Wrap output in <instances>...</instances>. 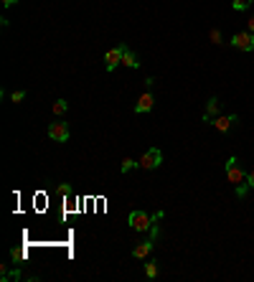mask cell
Returning a JSON list of instances; mask_svg holds the SVG:
<instances>
[{
	"label": "cell",
	"mask_w": 254,
	"mask_h": 282,
	"mask_svg": "<svg viewBox=\"0 0 254 282\" xmlns=\"http://www.w3.org/2000/svg\"><path fill=\"white\" fill-rule=\"evenodd\" d=\"M127 224H130V229H135V232H150V226L155 224V219H152V214H148V211H132L127 216Z\"/></svg>",
	"instance_id": "obj_1"
},
{
	"label": "cell",
	"mask_w": 254,
	"mask_h": 282,
	"mask_svg": "<svg viewBox=\"0 0 254 282\" xmlns=\"http://www.w3.org/2000/svg\"><path fill=\"white\" fill-rule=\"evenodd\" d=\"M160 163H163V152L158 148H148L143 152V158L137 160V165L143 171H155V168H160Z\"/></svg>",
	"instance_id": "obj_2"
},
{
	"label": "cell",
	"mask_w": 254,
	"mask_h": 282,
	"mask_svg": "<svg viewBox=\"0 0 254 282\" xmlns=\"http://www.w3.org/2000/svg\"><path fill=\"white\" fill-rule=\"evenodd\" d=\"M226 178H229V183H247V173L241 171V165H239V160L232 155L226 160Z\"/></svg>",
	"instance_id": "obj_3"
},
{
	"label": "cell",
	"mask_w": 254,
	"mask_h": 282,
	"mask_svg": "<svg viewBox=\"0 0 254 282\" xmlns=\"http://www.w3.org/2000/svg\"><path fill=\"white\" fill-rule=\"evenodd\" d=\"M232 46L239 51H254V33L252 31H239L232 38Z\"/></svg>",
	"instance_id": "obj_4"
},
{
	"label": "cell",
	"mask_w": 254,
	"mask_h": 282,
	"mask_svg": "<svg viewBox=\"0 0 254 282\" xmlns=\"http://www.w3.org/2000/svg\"><path fill=\"white\" fill-rule=\"evenodd\" d=\"M46 132H48V137L54 140V143H66L69 140V125L66 122H51Z\"/></svg>",
	"instance_id": "obj_5"
},
{
	"label": "cell",
	"mask_w": 254,
	"mask_h": 282,
	"mask_svg": "<svg viewBox=\"0 0 254 282\" xmlns=\"http://www.w3.org/2000/svg\"><path fill=\"white\" fill-rule=\"evenodd\" d=\"M122 54H125V43H120L117 48H109L105 54V69L107 71H114L117 64H122Z\"/></svg>",
	"instance_id": "obj_6"
},
{
	"label": "cell",
	"mask_w": 254,
	"mask_h": 282,
	"mask_svg": "<svg viewBox=\"0 0 254 282\" xmlns=\"http://www.w3.org/2000/svg\"><path fill=\"white\" fill-rule=\"evenodd\" d=\"M152 107H155V94H152L150 89H148V92L140 94V99L135 102V112H137V114H148Z\"/></svg>",
	"instance_id": "obj_7"
},
{
	"label": "cell",
	"mask_w": 254,
	"mask_h": 282,
	"mask_svg": "<svg viewBox=\"0 0 254 282\" xmlns=\"http://www.w3.org/2000/svg\"><path fill=\"white\" fill-rule=\"evenodd\" d=\"M221 114V102H219V97H211L209 102H206V112H203V122H213L216 117Z\"/></svg>",
	"instance_id": "obj_8"
},
{
	"label": "cell",
	"mask_w": 254,
	"mask_h": 282,
	"mask_svg": "<svg viewBox=\"0 0 254 282\" xmlns=\"http://www.w3.org/2000/svg\"><path fill=\"white\" fill-rule=\"evenodd\" d=\"M152 247H155V237H148L145 241H140V244L132 249V257H135V260H145V257H150Z\"/></svg>",
	"instance_id": "obj_9"
},
{
	"label": "cell",
	"mask_w": 254,
	"mask_h": 282,
	"mask_svg": "<svg viewBox=\"0 0 254 282\" xmlns=\"http://www.w3.org/2000/svg\"><path fill=\"white\" fill-rule=\"evenodd\" d=\"M234 122H236V114H219V117H216L211 125H213L219 132H229V127H232Z\"/></svg>",
	"instance_id": "obj_10"
},
{
	"label": "cell",
	"mask_w": 254,
	"mask_h": 282,
	"mask_svg": "<svg viewBox=\"0 0 254 282\" xmlns=\"http://www.w3.org/2000/svg\"><path fill=\"white\" fill-rule=\"evenodd\" d=\"M122 66H127V69H137L140 66L137 54H135V51H130L127 46H125V54H122Z\"/></svg>",
	"instance_id": "obj_11"
},
{
	"label": "cell",
	"mask_w": 254,
	"mask_h": 282,
	"mask_svg": "<svg viewBox=\"0 0 254 282\" xmlns=\"http://www.w3.org/2000/svg\"><path fill=\"white\" fill-rule=\"evenodd\" d=\"M8 280H21V270H8L5 264H0V282H8Z\"/></svg>",
	"instance_id": "obj_12"
},
{
	"label": "cell",
	"mask_w": 254,
	"mask_h": 282,
	"mask_svg": "<svg viewBox=\"0 0 254 282\" xmlns=\"http://www.w3.org/2000/svg\"><path fill=\"white\" fill-rule=\"evenodd\" d=\"M51 109H54V114H56V117H61V114H66V109H69V102H66V99H56V102H54V107H51Z\"/></svg>",
	"instance_id": "obj_13"
},
{
	"label": "cell",
	"mask_w": 254,
	"mask_h": 282,
	"mask_svg": "<svg viewBox=\"0 0 254 282\" xmlns=\"http://www.w3.org/2000/svg\"><path fill=\"white\" fill-rule=\"evenodd\" d=\"M158 272H160V270H158V262H155V260H148V262H145V275H148L150 280H155Z\"/></svg>",
	"instance_id": "obj_14"
},
{
	"label": "cell",
	"mask_w": 254,
	"mask_h": 282,
	"mask_svg": "<svg viewBox=\"0 0 254 282\" xmlns=\"http://www.w3.org/2000/svg\"><path fill=\"white\" fill-rule=\"evenodd\" d=\"M252 3L254 0H232V8L234 10H247V8H252Z\"/></svg>",
	"instance_id": "obj_15"
},
{
	"label": "cell",
	"mask_w": 254,
	"mask_h": 282,
	"mask_svg": "<svg viewBox=\"0 0 254 282\" xmlns=\"http://www.w3.org/2000/svg\"><path fill=\"white\" fill-rule=\"evenodd\" d=\"M135 165H137V160H135V158H125V160H122V165H120V171H122V173H127V171H132Z\"/></svg>",
	"instance_id": "obj_16"
},
{
	"label": "cell",
	"mask_w": 254,
	"mask_h": 282,
	"mask_svg": "<svg viewBox=\"0 0 254 282\" xmlns=\"http://www.w3.org/2000/svg\"><path fill=\"white\" fill-rule=\"evenodd\" d=\"M209 36H211V43H216V46H221L224 41H221V31L219 28H211L209 31Z\"/></svg>",
	"instance_id": "obj_17"
},
{
	"label": "cell",
	"mask_w": 254,
	"mask_h": 282,
	"mask_svg": "<svg viewBox=\"0 0 254 282\" xmlns=\"http://www.w3.org/2000/svg\"><path fill=\"white\" fill-rule=\"evenodd\" d=\"M23 99H25V92H23V89H16V92L10 94V102H16V105H21Z\"/></svg>",
	"instance_id": "obj_18"
},
{
	"label": "cell",
	"mask_w": 254,
	"mask_h": 282,
	"mask_svg": "<svg viewBox=\"0 0 254 282\" xmlns=\"http://www.w3.org/2000/svg\"><path fill=\"white\" fill-rule=\"evenodd\" d=\"M10 257H13V262H23L25 260V252L23 249H10Z\"/></svg>",
	"instance_id": "obj_19"
},
{
	"label": "cell",
	"mask_w": 254,
	"mask_h": 282,
	"mask_svg": "<svg viewBox=\"0 0 254 282\" xmlns=\"http://www.w3.org/2000/svg\"><path fill=\"white\" fill-rule=\"evenodd\" d=\"M56 194H59V196H71V186H66V183L56 186Z\"/></svg>",
	"instance_id": "obj_20"
},
{
	"label": "cell",
	"mask_w": 254,
	"mask_h": 282,
	"mask_svg": "<svg viewBox=\"0 0 254 282\" xmlns=\"http://www.w3.org/2000/svg\"><path fill=\"white\" fill-rule=\"evenodd\" d=\"M247 191H249L247 183H239V186H236V196H239V198H244V196H247Z\"/></svg>",
	"instance_id": "obj_21"
},
{
	"label": "cell",
	"mask_w": 254,
	"mask_h": 282,
	"mask_svg": "<svg viewBox=\"0 0 254 282\" xmlns=\"http://www.w3.org/2000/svg\"><path fill=\"white\" fill-rule=\"evenodd\" d=\"M247 186H249V188H254V171H249V173H247Z\"/></svg>",
	"instance_id": "obj_22"
},
{
	"label": "cell",
	"mask_w": 254,
	"mask_h": 282,
	"mask_svg": "<svg viewBox=\"0 0 254 282\" xmlns=\"http://www.w3.org/2000/svg\"><path fill=\"white\" fill-rule=\"evenodd\" d=\"M16 3H18V0H3V5H5V8H10V5H16Z\"/></svg>",
	"instance_id": "obj_23"
},
{
	"label": "cell",
	"mask_w": 254,
	"mask_h": 282,
	"mask_svg": "<svg viewBox=\"0 0 254 282\" xmlns=\"http://www.w3.org/2000/svg\"><path fill=\"white\" fill-rule=\"evenodd\" d=\"M247 31H252V33H254V16L249 18V28H247Z\"/></svg>",
	"instance_id": "obj_24"
}]
</instances>
